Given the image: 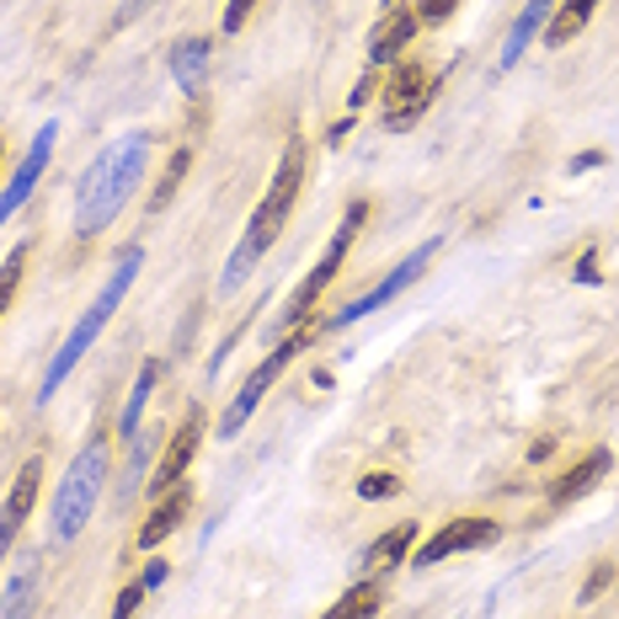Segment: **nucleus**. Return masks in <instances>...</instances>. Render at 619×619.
<instances>
[{"label":"nucleus","mask_w":619,"mask_h":619,"mask_svg":"<svg viewBox=\"0 0 619 619\" xmlns=\"http://www.w3.org/2000/svg\"><path fill=\"white\" fill-rule=\"evenodd\" d=\"M609 470H615V454H609V449H588L571 470H560L556 481H550V502H556V507L583 502V496H592L604 481H609Z\"/></svg>","instance_id":"f8f14e48"},{"label":"nucleus","mask_w":619,"mask_h":619,"mask_svg":"<svg viewBox=\"0 0 619 619\" xmlns=\"http://www.w3.org/2000/svg\"><path fill=\"white\" fill-rule=\"evenodd\" d=\"M187 507H192V486H171L166 496H155V507H150V518L139 524V550H160L177 528H182L187 518Z\"/></svg>","instance_id":"ddd939ff"},{"label":"nucleus","mask_w":619,"mask_h":619,"mask_svg":"<svg viewBox=\"0 0 619 619\" xmlns=\"http://www.w3.org/2000/svg\"><path fill=\"white\" fill-rule=\"evenodd\" d=\"M145 160H150V134H124L118 145H107L92 160L86 182L75 192V235L81 241L118 219V209L134 198V187L145 182Z\"/></svg>","instance_id":"f03ea898"},{"label":"nucleus","mask_w":619,"mask_h":619,"mask_svg":"<svg viewBox=\"0 0 619 619\" xmlns=\"http://www.w3.org/2000/svg\"><path fill=\"white\" fill-rule=\"evenodd\" d=\"M0 155H6V139H0Z\"/></svg>","instance_id":"473e14b6"},{"label":"nucleus","mask_w":619,"mask_h":619,"mask_svg":"<svg viewBox=\"0 0 619 619\" xmlns=\"http://www.w3.org/2000/svg\"><path fill=\"white\" fill-rule=\"evenodd\" d=\"M155 379H160V364H145L139 379H134V390H128V406H124V417H118V443H124V449L139 443V417H145V406H150Z\"/></svg>","instance_id":"aec40b11"},{"label":"nucleus","mask_w":619,"mask_h":619,"mask_svg":"<svg viewBox=\"0 0 619 619\" xmlns=\"http://www.w3.org/2000/svg\"><path fill=\"white\" fill-rule=\"evenodd\" d=\"M198 443H203V411H187L182 428H177V438L166 443V454H160V464H155L150 496H166L171 486H182L187 470H192V460H198Z\"/></svg>","instance_id":"9b49d317"},{"label":"nucleus","mask_w":619,"mask_h":619,"mask_svg":"<svg viewBox=\"0 0 619 619\" xmlns=\"http://www.w3.org/2000/svg\"><path fill=\"white\" fill-rule=\"evenodd\" d=\"M496 539H502L496 518H454V524H443L433 539H422L411 550V566H443L449 556H464V550H492Z\"/></svg>","instance_id":"1a4fd4ad"},{"label":"nucleus","mask_w":619,"mask_h":619,"mask_svg":"<svg viewBox=\"0 0 619 619\" xmlns=\"http://www.w3.org/2000/svg\"><path fill=\"white\" fill-rule=\"evenodd\" d=\"M166 571H171V560H150V566H145V592L160 588V583H166Z\"/></svg>","instance_id":"c756f323"},{"label":"nucleus","mask_w":619,"mask_h":619,"mask_svg":"<svg viewBox=\"0 0 619 619\" xmlns=\"http://www.w3.org/2000/svg\"><path fill=\"white\" fill-rule=\"evenodd\" d=\"M374 81H379V70H369V75H364V81L353 86V96H347V107H353V113H358V107H364V102L374 96Z\"/></svg>","instance_id":"c85d7f7f"},{"label":"nucleus","mask_w":619,"mask_h":619,"mask_svg":"<svg viewBox=\"0 0 619 619\" xmlns=\"http://www.w3.org/2000/svg\"><path fill=\"white\" fill-rule=\"evenodd\" d=\"M609 583H615V566H609V560H598V566H592V577L583 583V604H592V598L609 588Z\"/></svg>","instance_id":"cd10ccee"},{"label":"nucleus","mask_w":619,"mask_h":619,"mask_svg":"<svg viewBox=\"0 0 619 619\" xmlns=\"http://www.w3.org/2000/svg\"><path fill=\"white\" fill-rule=\"evenodd\" d=\"M300 187H305V139L294 134L288 145H283V160L279 171H273V182L262 192V203L251 209V224L246 235H241V246L230 251V262H224V279H219V294H235L241 283L251 279V267L267 256V246L283 235V224L294 214V203H300Z\"/></svg>","instance_id":"f257e3e1"},{"label":"nucleus","mask_w":619,"mask_h":619,"mask_svg":"<svg viewBox=\"0 0 619 619\" xmlns=\"http://www.w3.org/2000/svg\"><path fill=\"white\" fill-rule=\"evenodd\" d=\"M364 219H369V203L358 198V203H347V214H342V224H337V235L326 241V251H321V262L310 267L305 279H300V288L283 300V310H279V321H273V332L267 337L273 342H283V337H294L300 326L310 321V310H315V300L337 283V273H342V262H347V251H353V241H358V230H364Z\"/></svg>","instance_id":"20e7f679"},{"label":"nucleus","mask_w":619,"mask_h":619,"mask_svg":"<svg viewBox=\"0 0 619 619\" xmlns=\"http://www.w3.org/2000/svg\"><path fill=\"white\" fill-rule=\"evenodd\" d=\"M28 241L22 246H11V256L0 262V315L11 310V300H17V288H22V273H28Z\"/></svg>","instance_id":"5701e85b"},{"label":"nucleus","mask_w":619,"mask_h":619,"mask_svg":"<svg viewBox=\"0 0 619 619\" xmlns=\"http://www.w3.org/2000/svg\"><path fill=\"white\" fill-rule=\"evenodd\" d=\"M102 481H107V433H92V443L70 460L64 481L54 486V524H49L54 545H70L86 528V518L96 513V496H102Z\"/></svg>","instance_id":"39448f33"},{"label":"nucleus","mask_w":619,"mask_h":619,"mask_svg":"<svg viewBox=\"0 0 619 619\" xmlns=\"http://www.w3.org/2000/svg\"><path fill=\"white\" fill-rule=\"evenodd\" d=\"M577 279H583V283H598V256H592V251H583V262H577Z\"/></svg>","instance_id":"2f4dec72"},{"label":"nucleus","mask_w":619,"mask_h":619,"mask_svg":"<svg viewBox=\"0 0 619 619\" xmlns=\"http://www.w3.org/2000/svg\"><path fill=\"white\" fill-rule=\"evenodd\" d=\"M438 96V75L422 60H401L385 81V128H411Z\"/></svg>","instance_id":"0eeeda50"},{"label":"nucleus","mask_w":619,"mask_h":619,"mask_svg":"<svg viewBox=\"0 0 619 619\" xmlns=\"http://www.w3.org/2000/svg\"><path fill=\"white\" fill-rule=\"evenodd\" d=\"M604 160H609L604 150H583L577 160H571V177H577V171H592V166H604Z\"/></svg>","instance_id":"7c9ffc66"},{"label":"nucleus","mask_w":619,"mask_h":619,"mask_svg":"<svg viewBox=\"0 0 619 619\" xmlns=\"http://www.w3.org/2000/svg\"><path fill=\"white\" fill-rule=\"evenodd\" d=\"M209 64H214V43H209V38H182V43L171 49V75H177L182 96H198V92H203V81H209Z\"/></svg>","instance_id":"dca6fc26"},{"label":"nucleus","mask_w":619,"mask_h":619,"mask_svg":"<svg viewBox=\"0 0 619 619\" xmlns=\"http://www.w3.org/2000/svg\"><path fill=\"white\" fill-rule=\"evenodd\" d=\"M592 11H598V0H556V11H550V22H545V43H550V49H566V43L592 22Z\"/></svg>","instance_id":"a211bd4d"},{"label":"nucleus","mask_w":619,"mask_h":619,"mask_svg":"<svg viewBox=\"0 0 619 619\" xmlns=\"http://www.w3.org/2000/svg\"><path fill=\"white\" fill-rule=\"evenodd\" d=\"M139 267H145V246L139 241H128L118 256H113V267H107V283H102V294L92 300V310L70 326V337L60 342V353H54V364L43 369V385H38V406H49L54 401V390H60L64 379L75 374V364L92 353V342L107 332V321H113V310L124 305V294H128V283L139 279Z\"/></svg>","instance_id":"7ed1b4c3"},{"label":"nucleus","mask_w":619,"mask_h":619,"mask_svg":"<svg viewBox=\"0 0 619 619\" xmlns=\"http://www.w3.org/2000/svg\"><path fill=\"white\" fill-rule=\"evenodd\" d=\"M417 534H422L417 524H390L369 545V550H364V571H369V577H385V571L406 566V560H411V550H417Z\"/></svg>","instance_id":"2eb2a0df"},{"label":"nucleus","mask_w":619,"mask_h":619,"mask_svg":"<svg viewBox=\"0 0 619 619\" xmlns=\"http://www.w3.org/2000/svg\"><path fill=\"white\" fill-rule=\"evenodd\" d=\"M438 246H443V241L433 235V241H422V246L411 251V256H401V267H396L390 279H379V283L369 288V294H364V300H353L347 310H337V315H332V332H342V326H353V321H364V315H374V310H385V305H390L396 294H406L411 283H417L422 273H428V262L438 256Z\"/></svg>","instance_id":"6e6552de"},{"label":"nucleus","mask_w":619,"mask_h":619,"mask_svg":"<svg viewBox=\"0 0 619 619\" xmlns=\"http://www.w3.org/2000/svg\"><path fill=\"white\" fill-rule=\"evenodd\" d=\"M256 11V0H224V38L230 32H241L246 28V17Z\"/></svg>","instance_id":"a878e982"},{"label":"nucleus","mask_w":619,"mask_h":619,"mask_svg":"<svg viewBox=\"0 0 619 619\" xmlns=\"http://www.w3.org/2000/svg\"><path fill=\"white\" fill-rule=\"evenodd\" d=\"M310 342H315V332H310V326H300L294 337H283V342H273V347H267V358H262V364L241 379V390H235V396H230V406H224V417H219V438H235L241 428H246L251 411L262 406V396L279 385V374L288 369L300 353H305Z\"/></svg>","instance_id":"423d86ee"},{"label":"nucleus","mask_w":619,"mask_h":619,"mask_svg":"<svg viewBox=\"0 0 619 619\" xmlns=\"http://www.w3.org/2000/svg\"><path fill=\"white\" fill-rule=\"evenodd\" d=\"M454 6H460V0H417V22H422V28H438V22L454 17Z\"/></svg>","instance_id":"393cba45"},{"label":"nucleus","mask_w":619,"mask_h":619,"mask_svg":"<svg viewBox=\"0 0 619 619\" xmlns=\"http://www.w3.org/2000/svg\"><path fill=\"white\" fill-rule=\"evenodd\" d=\"M550 11H556V0H528V11L513 22V32H507V43H502V70H513V64L524 60V49L545 32V22H550Z\"/></svg>","instance_id":"f3484780"},{"label":"nucleus","mask_w":619,"mask_h":619,"mask_svg":"<svg viewBox=\"0 0 619 619\" xmlns=\"http://www.w3.org/2000/svg\"><path fill=\"white\" fill-rule=\"evenodd\" d=\"M187 166H192V150H171V160H166V171H160V182H155V192H150V214H166L171 209V198H177V187H182V177H187Z\"/></svg>","instance_id":"412c9836"},{"label":"nucleus","mask_w":619,"mask_h":619,"mask_svg":"<svg viewBox=\"0 0 619 619\" xmlns=\"http://www.w3.org/2000/svg\"><path fill=\"white\" fill-rule=\"evenodd\" d=\"M401 492V475H390V470H369L364 481H358V496L364 502H385V496Z\"/></svg>","instance_id":"b1692460"},{"label":"nucleus","mask_w":619,"mask_h":619,"mask_svg":"<svg viewBox=\"0 0 619 619\" xmlns=\"http://www.w3.org/2000/svg\"><path fill=\"white\" fill-rule=\"evenodd\" d=\"M32 588H38V560H22V566H17V583L6 588V604H0V619H28Z\"/></svg>","instance_id":"4be33fe9"},{"label":"nucleus","mask_w":619,"mask_h":619,"mask_svg":"<svg viewBox=\"0 0 619 619\" xmlns=\"http://www.w3.org/2000/svg\"><path fill=\"white\" fill-rule=\"evenodd\" d=\"M379 609H385V588H379V577H364V583H353L342 592L321 619H374Z\"/></svg>","instance_id":"6ab92c4d"},{"label":"nucleus","mask_w":619,"mask_h":619,"mask_svg":"<svg viewBox=\"0 0 619 619\" xmlns=\"http://www.w3.org/2000/svg\"><path fill=\"white\" fill-rule=\"evenodd\" d=\"M139 604H145V583H128V588L118 592V609H113V619H134V615H139Z\"/></svg>","instance_id":"bb28decb"},{"label":"nucleus","mask_w":619,"mask_h":619,"mask_svg":"<svg viewBox=\"0 0 619 619\" xmlns=\"http://www.w3.org/2000/svg\"><path fill=\"white\" fill-rule=\"evenodd\" d=\"M54 139H60V124H43L38 134H32V145H28V155H22V166L11 171V182L0 187V224H6V219H11L32 198V187H38L43 166H49V155H54Z\"/></svg>","instance_id":"9d476101"},{"label":"nucleus","mask_w":619,"mask_h":619,"mask_svg":"<svg viewBox=\"0 0 619 619\" xmlns=\"http://www.w3.org/2000/svg\"><path fill=\"white\" fill-rule=\"evenodd\" d=\"M417 6H396V11H385V22L374 28L369 38V70H385V64L396 60V54H406V43L417 38Z\"/></svg>","instance_id":"4468645a"}]
</instances>
